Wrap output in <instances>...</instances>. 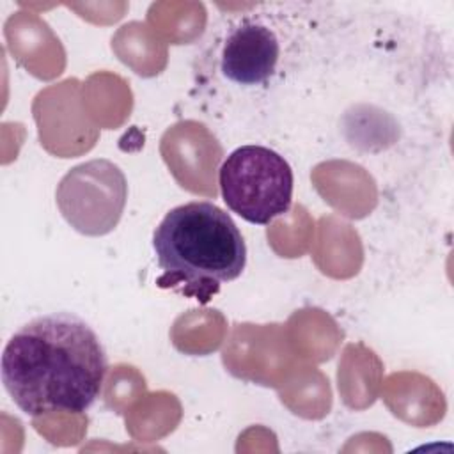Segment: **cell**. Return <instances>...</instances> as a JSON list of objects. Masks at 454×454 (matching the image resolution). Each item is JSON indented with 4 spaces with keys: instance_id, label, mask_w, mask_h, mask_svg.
<instances>
[{
    "instance_id": "cell-4",
    "label": "cell",
    "mask_w": 454,
    "mask_h": 454,
    "mask_svg": "<svg viewBox=\"0 0 454 454\" xmlns=\"http://www.w3.org/2000/svg\"><path fill=\"white\" fill-rule=\"evenodd\" d=\"M126 199V177L108 160H90L69 168L55 192L64 220L85 236L112 232L122 216Z\"/></svg>"
},
{
    "instance_id": "cell-5",
    "label": "cell",
    "mask_w": 454,
    "mask_h": 454,
    "mask_svg": "<svg viewBox=\"0 0 454 454\" xmlns=\"http://www.w3.org/2000/svg\"><path fill=\"white\" fill-rule=\"evenodd\" d=\"M280 46L273 30L257 21H243L222 48V73L241 85L266 82L278 62Z\"/></svg>"
},
{
    "instance_id": "cell-2",
    "label": "cell",
    "mask_w": 454,
    "mask_h": 454,
    "mask_svg": "<svg viewBox=\"0 0 454 454\" xmlns=\"http://www.w3.org/2000/svg\"><path fill=\"white\" fill-rule=\"evenodd\" d=\"M161 287L179 289L206 303L247 264L245 239L222 207L186 202L170 209L153 234Z\"/></svg>"
},
{
    "instance_id": "cell-3",
    "label": "cell",
    "mask_w": 454,
    "mask_h": 454,
    "mask_svg": "<svg viewBox=\"0 0 454 454\" xmlns=\"http://www.w3.org/2000/svg\"><path fill=\"white\" fill-rule=\"evenodd\" d=\"M218 183L229 209L250 223L268 225L291 207L293 168L270 147L234 149L220 167Z\"/></svg>"
},
{
    "instance_id": "cell-1",
    "label": "cell",
    "mask_w": 454,
    "mask_h": 454,
    "mask_svg": "<svg viewBox=\"0 0 454 454\" xmlns=\"http://www.w3.org/2000/svg\"><path fill=\"white\" fill-rule=\"evenodd\" d=\"M106 371L98 333L71 312L34 317L12 333L2 353L4 388L30 417L89 410Z\"/></svg>"
}]
</instances>
